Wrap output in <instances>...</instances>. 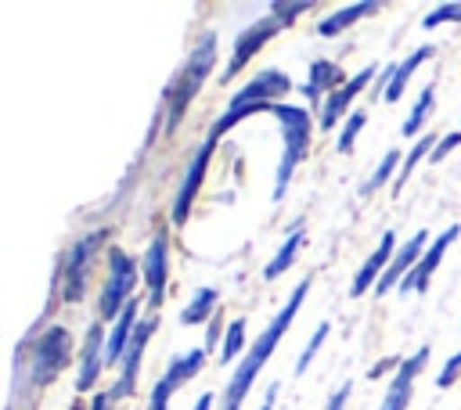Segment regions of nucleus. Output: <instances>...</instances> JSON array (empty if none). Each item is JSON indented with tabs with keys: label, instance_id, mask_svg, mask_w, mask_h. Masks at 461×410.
Masks as SVG:
<instances>
[{
	"label": "nucleus",
	"instance_id": "obj_21",
	"mask_svg": "<svg viewBox=\"0 0 461 410\" xmlns=\"http://www.w3.org/2000/svg\"><path fill=\"white\" fill-rule=\"evenodd\" d=\"M432 54H436V47H418L414 54H407V61H400V65H396V72H393V79H389L385 101H400V97H403V86H407V79L414 76V68H418L421 61H429Z\"/></svg>",
	"mask_w": 461,
	"mask_h": 410
},
{
	"label": "nucleus",
	"instance_id": "obj_1",
	"mask_svg": "<svg viewBox=\"0 0 461 410\" xmlns=\"http://www.w3.org/2000/svg\"><path fill=\"white\" fill-rule=\"evenodd\" d=\"M306 291H310V277L295 284V291L288 295V302H285V306L277 309V316L263 327V334L256 338V345L245 352V360L238 363V370L230 374V385H227V392H223V410H241V403H245V396H249V388H252L256 374L267 367V360H270V352L277 349L281 334H285V331H288V324L295 320V313H299V306H303Z\"/></svg>",
	"mask_w": 461,
	"mask_h": 410
},
{
	"label": "nucleus",
	"instance_id": "obj_17",
	"mask_svg": "<svg viewBox=\"0 0 461 410\" xmlns=\"http://www.w3.org/2000/svg\"><path fill=\"white\" fill-rule=\"evenodd\" d=\"M292 90V79L285 76V72H277V68H263L259 76H252L230 101H263V104H274L277 97H285Z\"/></svg>",
	"mask_w": 461,
	"mask_h": 410
},
{
	"label": "nucleus",
	"instance_id": "obj_29",
	"mask_svg": "<svg viewBox=\"0 0 461 410\" xmlns=\"http://www.w3.org/2000/svg\"><path fill=\"white\" fill-rule=\"evenodd\" d=\"M328 331H331V324L324 320V324H317V331L310 334V342H306V349L299 352V363H295V374H306V367H310V360H313V352L324 345V338H328Z\"/></svg>",
	"mask_w": 461,
	"mask_h": 410
},
{
	"label": "nucleus",
	"instance_id": "obj_28",
	"mask_svg": "<svg viewBox=\"0 0 461 410\" xmlns=\"http://www.w3.org/2000/svg\"><path fill=\"white\" fill-rule=\"evenodd\" d=\"M364 122H367V115L364 111H353L349 119H346V126H342V133H339V140H335V147L346 155V151H353V144H357V133L364 129Z\"/></svg>",
	"mask_w": 461,
	"mask_h": 410
},
{
	"label": "nucleus",
	"instance_id": "obj_19",
	"mask_svg": "<svg viewBox=\"0 0 461 410\" xmlns=\"http://www.w3.org/2000/svg\"><path fill=\"white\" fill-rule=\"evenodd\" d=\"M346 79V72L335 65V61H324V58H317L313 65H310V79H306V86H303V94L310 97V101H321L328 90L335 94L339 86H346L342 83Z\"/></svg>",
	"mask_w": 461,
	"mask_h": 410
},
{
	"label": "nucleus",
	"instance_id": "obj_18",
	"mask_svg": "<svg viewBox=\"0 0 461 410\" xmlns=\"http://www.w3.org/2000/svg\"><path fill=\"white\" fill-rule=\"evenodd\" d=\"M140 320H137V302L130 299L126 302V309L119 313V320L112 324V331H108V345H104V363L108 367H115V363H122V356H126V345H130V338H133V327H137Z\"/></svg>",
	"mask_w": 461,
	"mask_h": 410
},
{
	"label": "nucleus",
	"instance_id": "obj_30",
	"mask_svg": "<svg viewBox=\"0 0 461 410\" xmlns=\"http://www.w3.org/2000/svg\"><path fill=\"white\" fill-rule=\"evenodd\" d=\"M443 22H461V4H439L421 18V29H436Z\"/></svg>",
	"mask_w": 461,
	"mask_h": 410
},
{
	"label": "nucleus",
	"instance_id": "obj_7",
	"mask_svg": "<svg viewBox=\"0 0 461 410\" xmlns=\"http://www.w3.org/2000/svg\"><path fill=\"white\" fill-rule=\"evenodd\" d=\"M285 29V22L281 18H274V14H267V18H259V22H252L249 29H241L238 32V40H234V47H230V61H227V68H223V83H230L259 50H263V43L274 36V32H281Z\"/></svg>",
	"mask_w": 461,
	"mask_h": 410
},
{
	"label": "nucleus",
	"instance_id": "obj_26",
	"mask_svg": "<svg viewBox=\"0 0 461 410\" xmlns=\"http://www.w3.org/2000/svg\"><path fill=\"white\" fill-rule=\"evenodd\" d=\"M393 173H400V151H385V158L378 162V169H375V173L364 180L360 198H371V194H375V191H378V187H382V183H385ZM393 180H396V176H393Z\"/></svg>",
	"mask_w": 461,
	"mask_h": 410
},
{
	"label": "nucleus",
	"instance_id": "obj_15",
	"mask_svg": "<svg viewBox=\"0 0 461 410\" xmlns=\"http://www.w3.org/2000/svg\"><path fill=\"white\" fill-rule=\"evenodd\" d=\"M104 345H108V334L101 331V324H90L86 327V342H83V352H79V374H76V392H90L101 367L104 363Z\"/></svg>",
	"mask_w": 461,
	"mask_h": 410
},
{
	"label": "nucleus",
	"instance_id": "obj_37",
	"mask_svg": "<svg viewBox=\"0 0 461 410\" xmlns=\"http://www.w3.org/2000/svg\"><path fill=\"white\" fill-rule=\"evenodd\" d=\"M194 410H212V392H202V399L194 403Z\"/></svg>",
	"mask_w": 461,
	"mask_h": 410
},
{
	"label": "nucleus",
	"instance_id": "obj_36",
	"mask_svg": "<svg viewBox=\"0 0 461 410\" xmlns=\"http://www.w3.org/2000/svg\"><path fill=\"white\" fill-rule=\"evenodd\" d=\"M274 399H277V385H270V388H267V396H263V406H259V410H274Z\"/></svg>",
	"mask_w": 461,
	"mask_h": 410
},
{
	"label": "nucleus",
	"instance_id": "obj_10",
	"mask_svg": "<svg viewBox=\"0 0 461 410\" xmlns=\"http://www.w3.org/2000/svg\"><path fill=\"white\" fill-rule=\"evenodd\" d=\"M166 277H169V234L158 230L151 237V245L144 248V284H148V302L151 306H162Z\"/></svg>",
	"mask_w": 461,
	"mask_h": 410
},
{
	"label": "nucleus",
	"instance_id": "obj_16",
	"mask_svg": "<svg viewBox=\"0 0 461 410\" xmlns=\"http://www.w3.org/2000/svg\"><path fill=\"white\" fill-rule=\"evenodd\" d=\"M393 255H396V234H393V230H385V234H382V241H378V248H375V252L364 259V266L357 270V277H353V284H349V295L357 299V295H364L371 284H378V281H382V273L389 270Z\"/></svg>",
	"mask_w": 461,
	"mask_h": 410
},
{
	"label": "nucleus",
	"instance_id": "obj_2",
	"mask_svg": "<svg viewBox=\"0 0 461 410\" xmlns=\"http://www.w3.org/2000/svg\"><path fill=\"white\" fill-rule=\"evenodd\" d=\"M212 65H216V32H205L191 47V54L184 58V65L173 72V79H169V86L162 94V126H166V133H173V126L194 104V97H198L202 83L209 79Z\"/></svg>",
	"mask_w": 461,
	"mask_h": 410
},
{
	"label": "nucleus",
	"instance_id": "obj_32",
	"mask_svg": "<svg viewBox=\"0 0 461 410\" xmlns=\"http://www.w3.org/2000/svg\"><path fill=\"white\" fill-rule=\"evenodd\" d=\"M457 144H461V133H450V137H443V140L436 144V151L429 155V162H443V158H447V155H450Z\"/></svg>",
	"mask_w": 461,
	"mask_h": 410
},
{
	"label": "nucleus",
	"instance_id": "obj_5",
	"mask_svg": "<svg viewBox=\"0 0 461 410\" xmlns=\"http://www.w3.org/2000/svg\"><path fill=\"white\" fill-rule=\"evenodd\" d=\"M137 284V263L122 252V248H108V281L101 288V299H97V313L101 320H119V313L126 309L130 302V291Z\"/></svg>",
	"mask_w": 461,
	"mask_h": 410
},
{
	"label": "nucleus",
	"instance_id": "obj_13",
	"mask_svg": "<svg viewBox=\"0 0 461 410\" xmlns=\"http://www.w3.org/2000/svg\"><path fill=\"white\" fill-rule=\"evenodd\" d=\"M425 241H429V234L425 230H418V234H411V241L403 245V248H396V255H393V263H389V270L382 273V281L375 284V295H385V291H393V288H400L403 284V277L418 266V259L425 255Z\"/></svg>",
	"mask_w": 461,
	"mask_h": 410
},
{
	"label": "nucleus",
	"instance_id": "obj_12",
	"mask_svg": "<svg viewBox=\"0 0 461 410\" xmlns=\"http://www.w3.org/2000/svg\"><path fill=\"white\" fill-rule=\"evenodd\" d=\"M425 360H429V349H418L414 356H407V360L396 367V374H393V381H389V388H385V396H382V406H378V410H403V406L411 403L414 378L421 374Z\"/></svg>",
	"mask_w": 461,
	"mask_h": 410
},
{
	"label": "nucleus",
	"instance_id": "obj_23",
	"mask_svg": "<svg viewBox=\"0 0 461 410\" xmlns=\"http://www.w3.org/2000/svg\"><path fill=\"white\" fill-rule=\"evenodd\" d=\"M216 288H202V291H194V299L180 309V324H205V320H212V313H216Z\"/></svg>",
	"mask_w": 461,
	"mask_h": 410
},
{
	"label": "nucleus",
	"instance_id": "obj_3",
	"mask_svg": "<svg viewBox=\"0 0 461 410\" xmlns=\"http://www.w3.org/2000/svg\"><path fill=\"white\" fill-rule=\"evenodd\" d=\"M270 115L281 122L285 129V151H281V162H277V176H274V201L285 198L288 191V180L295 173V165L303 162L306 147H310V111L299 108V104H274Z\"/></svg>",
	"mask_w": 461,
	"mask_h": 410
},
{
	"label": "nucleus",
	"instance_id": "obj_25",
	"mask_svg": "<svg viewBox=\"0 0 461 410\" xmlns=\"http://www.w3.org/2000/svg\"><path fill=\"white\" fill-rule=\"evenodd\" d=\"M432 104H436V83H429V86H421V94H418V101H414V108H411V115L403 119V137H414L421 126H425V119H429V111H432Z\"/></svg>",
	"mask_w": 461,
	"mask_h": 410
},
{
	"label": "nucleus",
	"instance_id": "obj_4",
	"mask_svg": "<svg viewBox=\"0 0 461 410\" xmlns=\"http://www.w3.org/2000/svg\"><path fill=\"white\" fill-rule=\"evenodd\" d=\"M68 356H72V338L65 327H47L32 345H29V363L18 367V374L25 370V388L36 392L43 385H50L65 367H68Z\"/></svg>",
	"mask_w": 461,
	"mask_h": 410
},
{
	"label": "nucleus",
	"instance_id": "obj_22",
	"mask_svg": "<svg viewBox=\"0 0 461 410\" xmlns=\"http://www.w3.org/2000/svg\"><path fill=\"white\" fill-rule=\"evenodd\" d=\"M375 11H378V4H375V0H360V4H349V7L335 11L331 18H324V22L317 25V32H321V36H335V32H342L346 25H353L357 18H364V14H375Z\"/></svg>",
	"mask_w": 461,
	"mask_h": 410
},
{
	"label": "nucleus",
	"instance_id": "obj_34",
	"mask_svg": "<svg viewBox=\"0 0 461 410\" xmlns=\"http://www.w3.org/2000/svg\"><path fill=\"white\" fill-rule=\"evenodd\" d=\"M349 392H353V385L346 381V385H339L335 392H331V399H328V406L324 410H342L346 406V399H349Z\"/></svg>",
	"mask_w": 461,
	"mask_h": 410
},
{
	"label": "nucleus",
	"instance_id": "obj_6",
	"mask_svg": "<svg viewBox=\"0 0 461 410\" xmlns=\"http://www.w3.org/2000/svg\"><path fill=\"white\" fill-rule=\"evenodd\" d=\"M101 237H104L101 230H97V234H86V237H79V241L61 255V263H58V281H61V299H65V302H79V299H83V291H86V273H90V259H94V248H97Z\"/></svg>",
	"mask_w": 461,
	"mask_h": 410
},
{
	"label": "nucleus",
	"instance_id": "obj_31",
	"mask_svg": "<svg viewBox=\"0 0 461 410\" xmlns=\"http://www.w3.org/2000/svg\"><path fill=\"white\" fill-rule=\"evenodd\" d=\"M306 11H313V4H310V0H303V4H270V14H274V18H281L285 25H288V22H295V14H306Z\"/></svg>",
	"mask_w": 461,
	"mask_h": 410
},
{
	"label": "nucleus",
	"instance_id": "obj_11",
	"mask_svg": "<svg viewBox=\"0 0 461 410\" xmlns=\"http://www.w3.org/2000/svg\"><path fill=\"white\" fill-rule=\"evenodd\" d=\"M378 72H382V68L367 65L364 72L349 76V83H346V86H339L335 94H328V97H324V111H321V129H331V126L349 111L353 97H357L360 90H367V86H371V79H378ZM349 115H353V111H349Z\"/></svg>",
	"mask_w": 461,
	"mask_h": 410
},
{
	"label": "nucleus",
	"instance_id": "obj_24",
	"mask_svg": "<svg viewBox=\"0 0 461 410\" xmlns=\"http://www.w3.org/2000/svg\"><path fill=\"white\" fill-rule=\"evenodd\" d=\"M436 144H439V140H436V133H425L421 140H414V147H411V151H407V158L400 162V173H396V180H393V191H403V183H407V176L414 173V165H418L425 155H432V151H436Z\"/></svg>",
	"mask_w": 461,
	"mask_h": 410
},
{
	"label": "nucleus",
	"instance_id": "obj_35",
	"mask_svg": "<svg viewBox=\"0 0 461 410\" xmlns=\"http://www.w3.org/2000/svg\"><path fill=\"white\" fill-rule=\"evenodd\" d=\"M389 367H400V363H396V360H382V363H375V367H371V374H367V378L375 381V378H382Z\"/></svg>",
	"mask_w": 461,
	"mask_h": 410
},
{
	"label": "nucleus",
	"instance_id": "obj_9",
	"mask_svg": "<svg viewBox=\"0 0 461 410\" xmlns=\"http://www.w3.org/2000/svg\"><path fill=\"white\" fill-rule=\"evenodd\" d=\"M205 356H209V349L202 345V349H191V352H184V356H173V363H169V370L155 381V388H151V399H148V410H166V403H169V396L184 385V381H191L198 370H202V363H205Z\"/></svg>",
	"mask_w": 461,
	"mask_h": 410
},
{
	"label": "nucleus",
	"instance_id": "obj_38",
	"mask_svg": "<svg viewBox=\"0 0 461 410\" xmlns=\"http://www.w3.org/2000/svg\"><path fill=\"white\" fill-rule=\"evenodd\" d=\"M68 410H83V403H72V406H68Z\"/></svg>",
	"mask_w": 461,
	"mask_h": 410
},
{
	"label": "nucleus",
	"instance_id": "obj_27",
	"mask_svg": "<svg viewBox=\"0 0 461 410\" xmlns=\"http://www.w3.org/2000/svg\"><path fill=\"white\" fill-rule=\"evenodd\" d=\"M241 345H245V316H238V320L227 324V334H223V345H220V360L230 363L241 352Z\"/></svg>",
	"mask_w": 461,
	"mask_h": 410
},
{
	"label": "nucleus",
	"instance_id": "obj_14",
	"mask_svg": "<svg viewBox=\"0 0 461 410\" xmlns=\"http://www.w3.org/2000/svg\"><path fill=\"white\" fill-rule=\"evenodd\" d=\"M457 234H461V227H457V223H454V227H447V230H443V234H439V237H436V241L425 248V255L418 259V266H414V270L403 277L400 291H425V288H429V277L436 273V266L443 263V252L454 245V237H457Z\"/></svg>",
	"mask_w": 461,
	"mask_h": 410
},
{
	"label": "nucleus",
	"instance_id": "obj_8",
	"mask_svg": "<svg viewBox=\"0 0 461 410\" xmlns=\"http://www.w3.org/2000/svg\"><path fill=\"white\" fill-rule=\"evenodd\" d=\"M212 147H216V140H212V137H205V144L191 155L187 173H184V180H180V187H176V194H173V209H169L173 227H184V219H187V212H191V201L198 198L202 176H205V169H209V155H212Z\"/></svg>",
	"mask_w": 461,
	"mask_h": 410
},
{
	"label": "nucleus",
	"instance_id": "obj_33",
	"mask_svg": "<svg viewBox=\"0 0 461 410\" xmlns=\"http://www.w3.org/2000/svg\"><path fill=\"white\" fill-rule=\"evenodd\" d=\"M223 334H227V327H220V313L209 320V334H205V349H212L216 342L223 345Z\"/></svg>",
	"mask_w": 461,
	"mask_h": 410
},
{
	"label": "nucleus",
	"instance_id": "obj_20",
	"mask_svg": "<svg viewBox=\"0 0 461 410\" xmlns=\"http://www.w3.org/2000/svg\"><path fill=\"white\" fill-rule=\"evenodd\" d=\"M303 241H306V234H303V227H295L288 237H285V245L277 248V255L263 266V281H277L292 263H295V255H299V248H303Z\"/></svg>",
	"mask_w": 461,
	"mask_h": 410
}]
</instances>
